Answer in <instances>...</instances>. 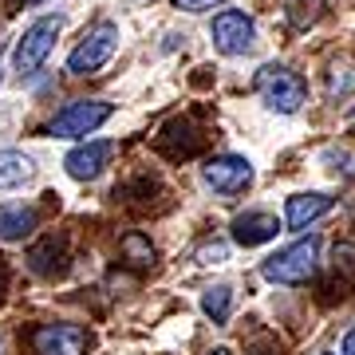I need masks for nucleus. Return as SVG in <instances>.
I'll return each instance as SVG.
<instances>
[{"instance_id":"1","label":"nucleus","mask_w":355,"mask_h":355,"mask_svg":"<svg viewBox=\"0 0 355 355\" xmlns=\"http://www.w3.org/2000/svg\"><path fill=\"white\" fill-rule=\"evenodd\" d=\"M320 265V237H300V241L277 249L272 257L261 261V277L268 284H284V288H296V284H308L316 277Z\"/></svg>"},{"instance_id":"2","label":"nucleus","mask_w":355,"mask_h":355,"mask_svg":"<svg viewBox=\"0 0 355 355\" xmlns=\"http://www.w3.org/2000/svg\"><path fill=\"white\" fill-rule=\"evenodd\" d=\"M253 87L265 99L268 111H277V114H296L308 103V83L296 71H288L284 64H265L257 71Z\"/></svg>"},{"instance_id":"3","label":"nucleus","mask_w":355,"mask_h":355,"mask_svg":"<svg viewBox=\"0 0 355 355\" xmlns=\"http://www.w3.org/2000/svg\"><path fill=\"white\" fill-rule=\"evenodd\" d=\"M119 51V24L103 20L79 40V48L67 55V71L71 76H95L103 64H111V55Z\"/></svg>"},{"instance_id":"4","label":"nucleus","mask_w":355,"mask_h":355,"mask_svg":"<svg viewBox=\"0 0 355 355\" xmlns=\"http://www.w3.org/2000/svg\"><path fill=\"white\" fill-rule=\"evenodd\" d=\"M60 28H64V20H60V16H44V20H36V24L24 28V36H20L16 55H12V64H16V71H20V76H36L40 67H44V60H48L51 48H55Z\"/></svg>"},{"instance_id":"5","label":"nucleus","mask_w":355,"mask_h":355,"mask_svg":"<svg viewBox=\"0 0 355 355\" xmlns=\"http://www.w3.org/2000/svg\"><path fill=\"white\" fill-rule=\"evenodd\" d=\"M114 114L111 103H99V99H79V103H67L64 111L51 119V135L55 139H83V135H91L95 127H103L107 119Z\"/></svg>"},{"instance_id":"6","label":"nucleus","mask_w":355,"mask_h":355,"mask_svg":"<svg viewBox=\"0 0 355 355\" xmlns=\"http://www.w3.org/2000/svg\"><path fill=\"white\" fill-rule=\"evenodd\" d=\"M202 182L214 193H225V198L229 193H241L253 182V162L241 158V154H217V158H209L202 166Z\"/></svg>"},{"instance_id":"7","label":"nucleus","mask_w":355,"mask_h":355,"mask_svg":"<svg viewBox=\"0 0 355 355\" xmlns=\"http://www.w3.org/2000/svg\"><path fill=\"white\" fill-rule=\"evenodd\" d=\"M87 343L91 336L79 324H40L32 331V352L36 355H83Z\"/></svg>"},{"instance_id":"8","label":"nucleus","mask_w":355,"mask_h":355,"mask_svg":"<svg viewBox=\"0 0 355 355\" xmlns=\"http://www.w3.org/2000/svg\"><path fill=\"white\" fill-rule=\"evenodd\" d=\"M209 36H214V48L221 51V55H245V51L253 48L257 28H253V20H249L245 12L229 8V12L214 16V28H209Z\"/></svg>"},{"instance_id":"9","label":"nucleus","mask_w":355,"mask_h":355,"mask_svg":"<svg viewBox=\"0 0 355 355\" xmlns=\"http://www.w3.org/2000/svg\"><path fill=\"white\" fill-rule=\"evenodd\" d=\"M229 233H233V241L241 245V249H257V245L277 241L280 221H277V214H265V209H245V214L233 217Z\"/></svg>"},{"instance_id":"10","label":"nucleus","mask_w":355,"mask_h":355,"mask_svg":"<svg viewBox=\"0 0 355 355\" xmlns=\"http://www.w3.org/2000/svg\"><path fill=\"white\" fill-rule=\"evenodd\" d=\"M111 154H114V142H107V139L83 142V146H76V150L64 158V170L76 178V182H95V178L107 170Z\"/></svg>"},{"instance_id":"11","label":"nucleus","mask_w":355,"mask_h":355,"mask_svg":"<svg viewBox=\"0 0 355 355\" xmlns=\"http://www.w3.org/2000/svg\"><path fill=\"white\" fill-rule=\"evenodd\" d=\"M331 205H336V198L331 193H292L288 202H284V225L288 229H308L312 221H320V217L328 214Z\"/></svg>"},{"instance_id":"12","label":"nucleus","mask_w":355,"mask_h":355,"mask_svg":"<svg viewBox=\"0 0 355 355\" xmlns=\"http://www.w3.org/2000/svg\"><path fill=\"white\" fill-rule=\"evenodd\" d=\"M32 233H36L32 205H0V241H24Z\"/></svg>"},{"instance_id":"13","label":"nucleus","mask_w":355,"mask_h":355,"mask_svg":"<svg viewBox=\"0 0 355 355\" xmlns=\"http://www.w3.org/2000/svg\"><path fill=\"white\" fill-rule=\"evenodd\" d=\"M36 178V166L24 150H0V190H16Z\"/></svg>"},{"instance_id":"14","label":"nucleus","mask_w":355,"mask_h":355,"mask_svg":"<svg viewBox=\"0 0 355 355\" xmlns=\"http://www.w3.org/2000/svg\"><path fill=\"white\" fill-rule=\"evenodd\" d=\"M202 312L214 324H229V312H233V288L229 284H214V288L202 292Z\"/></svg>"},{"instance_id":"15","label":"nucleus","mask_w":355,"mask_h":355,"mask_svg":"<svg viewBox=\"0 0 355 355\" xmlns=\"http://www.w3.org/2000/svg\"><path fill=\"white\" fill-rule=\"evenodd\" d=\"M284 16L296 32H308L324 16V0H284Z\"/></svg>"},{"instance_id":"16","label":"nucleus","mask_w":355,"mask_h":355,"mask_svg":"<svg viewBox=\"0 0 355 355\" xmlns=\"http://www.w3.org/2000/svg\"><path fill=\"white\" fill-rule=\"evenodd\" d=\"M331 268H336V277L340 284H355V245H336V253H331Z\"/></svg>"},{"instance_id":"17","label":"nucleus","mask_w":355,"mask_h":355,"mask_svg":"<svg viewBox=\"0 0 355 355\" xmlns=\"http://www.w3.org/2000/svg\"><path fill=\"white\" fill-rule=\"evenodd\" d=\"M347 71H352L347 64H343V67L336 64L328 71V99H343V95H352V91H355V76H347Z\"/></svg>"},{"instance_id":"18","label":"nucleus","mask_w":355,"mask_h":355,"mask_svg":"<svg viewBox=\"0 0 355 355\" xmlns=\"http://www.w3.org/2000/svg\"><path fill=\"white\" fill-rule=\"evenodd\" d=\"M123 253H127L135 265H150L154 261V245L146 241V237H139V233H130L127 241H123Z\"/></svg>"},{"instance_id":"19","label":"nucleus","mask_w":355,"mask_h":355,"mask_svg":"<svg viewBox=\"0 0 355 355\" xmlns=\"http://www.w3.org/2000/svg\"><path fill=\"white\" fill-rule=\"evenodd\" d=\"M229 261V245L225 241H205L198 249V265H225Z\"/></svg>"},{"instance_id":"20","label":"nucleus","mask_w":355,"mask_h":355,"mask_svg":"<svg viewBox=\"0 0 355 355\" xmlns=\"http://www.w3.org/2000/svg\"><path fill=\"white\" fill-rule=\"evenodd\" d=\"M225 0H174L178 12H209V8H221Z\"/></svg>"},{"instance_id":"21","label":"nucleus","mask_w":355,"mask_h":355,"mask_svg":"<svg viewBox=\"0 0 355 355\" xmlns=\"http://www.w3.org/2000/svg\"><path fill=\"white\" fill-rule=\"evenodd\" d=\"M340 355H355V328L340 340Z\"/></svg>"},{"instance_id":"22","label":"nucleus","mask_w":355,"mask_h":355,"mask_svg":"<svg viewBox=\"0 0 355 355\" xmlns=\"http://www.w3.org/2000/svg\"><path fill=\"white\" fill-rule=\"evenodd\" d=\"M209 355H233V352H229V347H214Z\"/></svg>"},{"instance_id":"23","label":"nucleus","mask_w":355,"mask_h":355,"mask_svg":"<svg viewBox=\"0 0 355 355\" xmlns=\"http://www.w3.org/2000/svg\"><path fill=\"white\" fill-rule=\"evenodd\" d=\"M347 127H355V111H352V114H347Z\"/></svg>"},{"instance_id":"24","label":"nucleus","mask_w":355,"mask_h":355,"mask_svg":"<svg viewBox=\"0 0 355 355\" xmlns=\"http://www.w3.org/2000/svg\"><path fill=\"white\" fill-rule=\"evenodd\" d=\"M0 268H4V265H0ZM0 288H4V280H0Z\"/></svg>"},{"instance_id":"25","label":"nucleus","mask_w":355,"mask_h":355,"mask_svg":"<svg viewBox=\"0 0 355 355\" xmlns=\"http://www.w3.org/2000/svg\"><path fill=\"white\" fill-rule=\"evenodd\" d=\"M324 355H331V352H324Z\"/></svg>"},{"instance_id":"26","label":"nucleus","mask_w":355,"mask_h":355,"mask_svg":"<svg viewBox=\"0 0 355 355\" xmlns=\"http://www.w3.org/2000/svg\"><path fill=\"white\" fill-rule=\"evenodd\" d=\"M32 4H36V0H32Z\"/></svg>"}]
</instances>
